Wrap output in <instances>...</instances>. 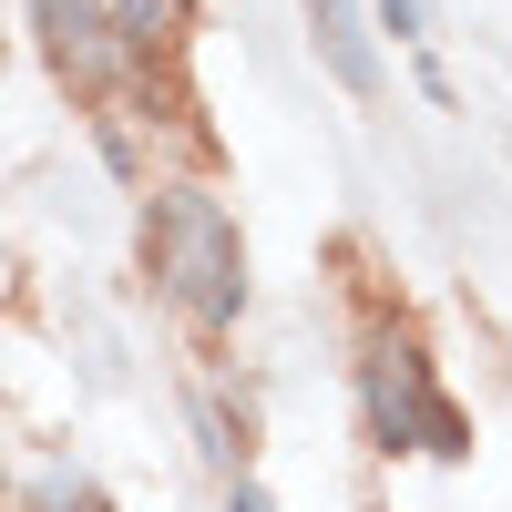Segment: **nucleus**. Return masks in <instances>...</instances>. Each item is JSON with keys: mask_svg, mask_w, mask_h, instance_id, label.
<instances>
[{"mask_svg": "<svg viewBox=\"0 0 512 512\" xmlns=\"http://www.w3.org/2000/svg\"><path fill=\"white\" fill-rule=\"evenodd\" d=\"M31 512H103V492L82 472H62V461H41V472H31Z\"/></svg>", "mask_w": 512, "mask_h": 512, "instance_id": "nucleus-5", "label": "nucleus"}, {"mask_svg": "<svg viewBox=\"0 0 512 512\" xmlns=\"http://www.w3.org/2000/svg\"><path fill=\"white\" fill-rule=\"evenodd\" d=\"M369 21H379V31H400V41H420V0H369Z\"/></svg>", "mask_w": 512, "mask_h": 512, "instance_id": "nucleus-6", "label": "nucleus"}, {"mask_svg": "<svg viewBox=\"0 0 512 512\" xmlns=\"http://www.w3.org/2000/svg\"><path fill=\"white\" fill-rule=\"evenodd\" d=\"M369 431H379V451H431V461H461V451H472V420L431 390V369H420L410 338L369 359Z\"/></svg>", "mask_w": 512, "mask_h": 512, "instance_id": "nucleus-2", "label": "nucleus"}, {"mask_svg": "<svg viewBox=\"0 0 512 512\" xmlns=\"http://www.w3.org/2000/svg\"><path fill=\"white\" fill-rule=\"evenodd\" d=\"M226 512H277V502L256 492V482H236V492H226Z\"/></svg>", "mask_w": 512, "mask_h": 512, "instance_id": "nucleus-7", "label": "nucleus"}, {"mask_svg": "<svg viewBox=\"0 0 512 512\" xmlns=\"http://www.w3.org/2000/svg\"><path fill=\"white\" fill-rule=\"evenodd\" d=\"M144 256H154V287L175 297L195 328H236V308H246V246H236V216L216 195H154Z\"/></svg>", "mask_w": 512, "mask_h": 512, "instance_id": "nucleus-1", "label": "nucleus"}, {"mask_svg": "<svg viewBox=\"0 0 512 512\" xmlns=\"http://www.w3.org/2000/svg\"><path fill=\"white\" fill-rule=\"evenodd\" d=\"M318 62L338 72V93H379V41H369V0H308Z\"/></svg>", "mask_w": 512, "mask_h": 512, "instance_id": "nucleus-4", "label": "nucleus"}, {"mask_svg": "<svg viewBox=\"0 0 512 512\" xmlns=\"http://www.w3.org/2000/svg\"><path fill=\"white\" fill-rule=\"evenodd\" d=\"M31 11H41V41H52V62H62L72 82H103V72L123 62V31H113L103 0H31Z\"/></svg>", "mask_w": 512, "mask_h": 512, "instance_id": "nucleus-3", "label": "nucleus"}]
</instances>
